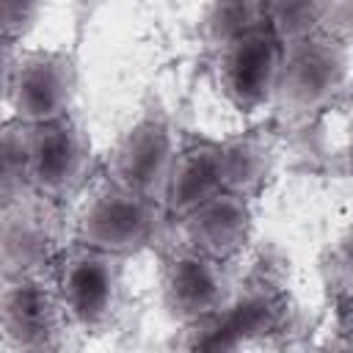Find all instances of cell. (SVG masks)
Returning <instances> with one entry per match:
<instances>
[{
  "label": "cell",
  "instance_id": "cell-1",
  "mask_svg": "<svg viewBox=\"0 0 353 353\" xmlns=\"http://www.w3.org/2000/svg\"><path fill=\"white\" fill-rule=\"evenodd\" d=\"M298 323L295 301L276 262L259 259L237 284L229 303L212 317L185 325L179 347L237 350L292 331Z\"/></svg>",
  "mask_w": 353,
  "mask_h": 353
},
{
  "label": "cell",
  "instance_id": "cell-2",
  "mask_svg": "<svg viewBox=\"0 0 353 353\" xmlns=\"http://www.w3.org/2000/svg\"><path fill=\"white\" fill-rule=\"evenodd\" d=\"M165 221L171 218L160 199L102 174L74 212L72 237L130 259L160 243Z\"/></svg>",
  "mask_w": 353,
  "mask_h": 353
},
{
  "label": "cell",
  "instance_id": "cell-3",
  "mask_svg": "<svg viewBox=\"0 0 353 353\" xmlns=\"http://www.w3.org/2000/svg\"><path fill=\"white\" fill-rule=\"evenodd\" d=\"M124 262L74 237L55 254L50 273L74 331L99 334L116 323L124 303Z\"/></svg>",
  "mask_w": 353,
  "mask_h": 353
},
{
  "label": "cell",
  "instance_id": "cell-4",
  "mask_svg": "<svg viewBox=\"0 0 353 353\" xmlns=\"http://www.w3.org/2000/svg\"><path fill=\"white\" fill-rule=\"evenodd\" d=\"M80 72L66 50L3 47V94L8 116L41 124L74 113Z\"/></svg>",
  "mask_w": 353,
  "mask_h": 353
},
{
  "label": "cell",
  "instance_id": "cell-5",
  "mask_svg": "<svg viewBox=\"0 0 353 353\" xmlns=\"http://www.w3.org/2000/svg\"><path fill=\"white\" fill-rule=\"evenodd\" d=\"M72 320L47 270L3 276L0 287V339L14 353H44L66 345Z\"/></svg>",
  "mask_w": 353,
  "mask_h": 353
},
{
  "label": "cell",
  "instance_id": "cell-6",
  "mask_svg": "<svg viewBox=\"0 0 353 353\" xmlns=\"http://www.w3.org/2000/svg\"><path fill=\"white\" fill-rule=\"evenodd\" d=\"M350 77V44L328 30L284 44L276 102L284 113L306 119L328 108Z\"/></svg>",
  "mask_w": 353,
  "mask_h": 353
},
{
  "label": "cell",
  "instance_id": "cell-7",
  "mask_svg": "<svg viewBox=\"0 0 353 353\" xmlns=\"http://www.w3.org/2000/svg\"><path fill=\"white\" fill-rule=\"evenodd\" d=\"M179 130L160 99L143 102L138 116L116 138L105 160V174L138 193L163 201V190L179 149Z\"/></svg>",
  "mask_w": 353,
  "mask_h": 353
},
{
  "label": "cell",
  "instance_id": "cell-8",
  "mask_svg": "<svg viewBox=\"0 0 353 353\" xmlns=\"http://www.w3.org/2000/svg\"><path fill=\"white\" fill-rule=\"evenodd\" d=\"M229 268V262H221L182 240L163 248L160 303L165 314L179 328H185L221 312L237 284Z\"/></svg>",
  "mask_w": 353,
  "mask_h": 353
},
{
  "label": "cell",
  "instance_id": "cell-9",
  "mask_svg": "<svg viewBox=\"0 0 353 353\" xmlns=\"http://www.w3.org/2000/svg\"><path fill=\"white\" fill-rule=\"evenodd\" d=\"M91 157V135L74 113L28 124V176L33 193L58 204L69 201L85 185Z\"/></svg>",
  "mask_w": 353,
  "mask_h": 353
},
{
  "label": "cell",
  "instance_id": "cell-10",
  "mask_svg": "<svg viewBox=\"0 0 353 353\" xmlns=\"http://www.w3.org/2000/svg\"><path fill=\"white\" fill-rule=\"evenodd\" d=\"M284 41L265 25L215 52V83L237 113H254L276 102Z\"/></svg>",
  "mask_w": 353,
  "mask_h": 353
},
{
  "label": "cell",
  "instance_id": "cell-11",
  "mask_svg": "<svg viewBox=\"0 0 353 353\" xmlns=\"http://www.w3.org/2000/svg\"><path fill=\"white\" fill-rule=\"evenodd\" d=\"M66 245L61 204L39 193L0 207V270L3 276L25 270H47Z\"/></svg>",
  "mask_w": 353,
  "mask_h": 353
},
{
  "label": "cell",
  "instance_id": "cell-12",
  "mask_svg": "<svg viewBox=\"0 0 353 353\" xmlns=\"http://www.w3.org/2000/svg\"><path fill=\"white\" fill-rule=\"evenodd\" d=\"M254 223V199L237 190H221L176 218L182 243L229 265L248 248Z\"/></svg>",
  "mask_w": 353,
  "mask_h": 353
},
{
  "label": "cell",
  "instance_id": "cell-13",
  "mask_svg": "<svg viewBox=\"0 0 353 353\" xmlns=\"http://www.w3.org/2000/svg\"><path fill=\"white\" fill-rule=\"evenodd\" d=\"M226 190L223 179V152L221 138L210 135H182L165 190H163V207L171 221L190 212L210 196Z\"/></svg>",
  "mask_w": 353,
  "mask_h": 353
},
{
  "label": "cell",
  "instance_id": "cell-14",
  "mask_svg": "<svg viewBox=\"0 0 353 353\" xmlns=\"http://www.w3.org/2000/svg\"><path fill=\"white\" fill-rule=\"evenodd\" d=\"M223 152V179L226 190L256 196L268 182L276 160V141L268 130H245L229 138H221Z\"/></svg>",
  "mask_w": 353,
  "mask_h": 353
},
{
  "label": "cell",
  "instance_id": "cell-15",
  "mask_svg": "<svg viewBox=\"0 0 353 353\" xmlns=\"http://www.w3.org/2000/svg\"><path fill=\"white\" fill-rule=\"evenodd\" d=\"M268 25V0H210L199 19L201 41L218 52L245 33Z\"/></svg>",
  "mask_w": 353,
  "mask_h": 353
},
{
  "label": "cell",
  "instance_id": "cell-16",
  "mask_svg": "<svg viewBox=\"0 0 353 353\" xmlns=\"http://www.w3.org/2000/svg\"><path fill=\"white\" fill-rule=\"evenodd\" d=\"M30 193L28 176V124L19 119L3 121L0 138V207Z\"/></svg>",
  "mask_w": 353,
  "mask_h": 353
},
{
  "label": "cell",
  "instance_id": "cell-17",
  "mask_svg": "<svg viewBox=\"0 0 353 353\" xmlns=\"http://www.w3.org/2000/svg\"><path fill=\"white\" fill-rule=\"evenodd\" d=\"M331 0H268V28L284 41L325 30Z\"/></svg>",
  "mask_w": 353,
  "mask_h": 353
},
{
  "label": "cell",
  "instance_id": "cell-18",
  "mask_svg": "<svg viewBox=\"0 0 353 353\" xmlns=\"http://www.w3.org/2000/svg\"><path fill=\"white\" fill-rule=\"evenodd\" d=\"M47 0H0L3 47H22L28 33L39 25Z\"/></svg>",
  "mask_w": 353,
  "mask_h": 353
},
{
  "label": "cell",
  "instance_id": "cell-19",
  "mask_svg": "<svg viewBox=\"0 0 353 353\" xmlns=\"http://www.w3.org/2000/svg\"><path fill=\"white\" fill-rule=\"evenodd\" d=\"M331 270H334L336 284L353 298V212L331 251Z\"/></svg>",
  "mask_w": 353,
  "mask_h": 353
},
{
  "label": "cell",
  "instance_id": "cell-20",
  "mask_svg": "<svg viewBox=\"0 0 353 353\" xmlns=\"http://www.w3.org/2000/svg\"><path fill=\"white\" fill-rule=\"evenodd\" d=\"M325 30L353 44V0H331Z\"/></svg>",
  "mask_w": 353,
  "mask_h": 353
}]
</instances>
